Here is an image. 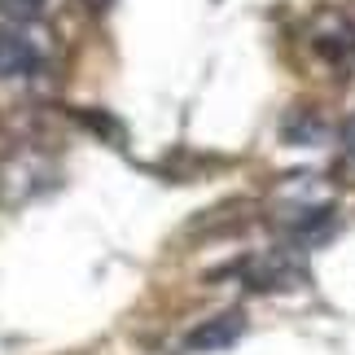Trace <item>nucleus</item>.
<instances>
[{
	"label": "nucleus",
	"mask_w": 355,
	"mask_h": 355,
	"mask_svg": "<svg viewBox=\"0 0 355 355\" xmlns=\"http://www.w3.org/2000/svg\"><path fill=\"white\" fill-rule=\"evenodd\" d=\"M347 145H351V154H355V128H351V132H347Z\"/></svg>",
	"instance_id": "3"
},
{
	"label": "nucleus",
	"mask_w": 355,
	"mask_h": 355,
	"mask_svg": "<svg viewBox=\"0 0 355 355\" xmlns=\"http://www.w3.org/2000/svg\"><path fill=\"white\" fill-rule=\"evenodd\" d=\"M92 5H97V9H105V5H110V0H92Z\"/></svg>",
	"instance_id": "4"
},
{
	"label": "nucleus",
	"mask_w": 355,
	"mask_h": 355,
	"mask_svg": "<svg viewBox=\"0 0 355 355\" xmlns=\"http://www.w3.org/2000/svg\"><path fill=\"white\" fill-rule=\"evenodd\" d=\"M241 334H245V316H241V311H220V316L202 320L198 329L184 338V347L189 351H228Z\"/></svg>",
	"instance_id": "1"
},
{
	"label": "nucleus",
	"mask_w": 355,
	"mask_h": 355,
	"mask_svg": "<svg viewBox=\"0 0 355 355\" xmlns=\"http://www.w3.org/2000/svg\"><path fill=\"white\" fill-rule=\"evenodd\" d=\"M40 66V49L18 26H0V79H22Z\"/></svg>",
	"instance_id": "2"
}]
</instances>
